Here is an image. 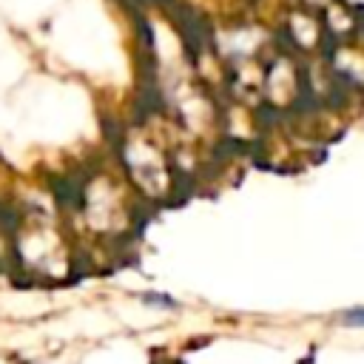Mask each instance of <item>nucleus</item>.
I'll return each mask as SVG.
<instances>
[{
  "label": "nucleus",
  "mask_w": 364,
  "mask_h": 364,
  "mask_svg": "<svg viewBox=\"0 0 364 364\" xmlns=\"http://www.w3.org/2000/svg\"><path fill=\"white\" fill-rule=\"evenodd\" d=\"M341 318H344L347 324H353V327H358V324H361V307H353V310H350L347 316H341Z\"/></svg>",
  "instance_id": "f03ea898"
},
{
  "label": "nucleus",
  "mask_w": 364,
  "mask_h": 364,
  "mask_svg": "<svg viewBox=\"0 0 364 364\" xmlns=\"http://www.w3.org/2000/svg\"><path fill=\"white\" fill-rule=\"evenodd\" d=\"M139 299H142L148 307H156V310H176V307H179V301L171 299L168 293H142Z\"/></svg>",
  "instance_id": "f257e3e1"
}]
</instances>
